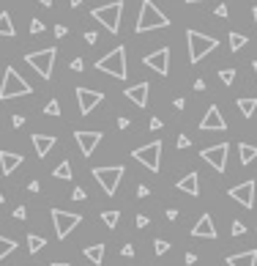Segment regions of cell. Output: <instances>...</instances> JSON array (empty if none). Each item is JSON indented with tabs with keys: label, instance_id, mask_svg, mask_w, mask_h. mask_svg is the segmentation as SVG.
Segmentation results:
<instances>
[{
	"label": "cell",
	"instance_id": "f907efd6",
	"mask_svg": "<svg viewBox=\"0 0 257 266\" xmlns=\"http://www.w3.org/2000/svg\"><path fill=\"white\" fill-rule=\"evenodd\" d=\"M194 91H206V80H194Z\"/></svg>",
	"mask_w": 257,
	"mask_h": 266
},
{
	"label": "cell",
	"instance_id": "db71d44e",
	"mask_svg": "<svg viewBox=\"0 0 257 266\" xmlns=\"http://www.w3.org/2000/svg\"><path fill=\"white\" fill-rule=\"evenodd\" d=\"M186 107V99H180V96H178V99H175V110H184Z\"/></svg>",
	"mask_w": 257,
	"mask_h": 266
},
{
	"label": "cell",
	"instance_id": "4fadbf2b",
	"mask_svg": "<svg viewBox=\"0 0 257 266\" xmlns=\"http://www.w3.org/2000/svg\"><path fill=\"white\" fill-rule=\"evenodd\" d=\"M74 140H77V146H80V151H82V157H90V154L96 151V146L102 143V132L77 129V132H74Z\"/></svg>",
	"mask_w": 257,
	"mask_h": 266
},
{
	"label": "cell",
	"instance_id": "e0dca14e",
	"mask_svg": "<svg viewBox=\"0 0 257 266\" xmlns=\"http://www.w3.org/2000/svg\"><path fill=\"white\" fill-rule=\"evenodd\" d=\"M192 236H194V239H216V225H214L211 214H202V217L197 219L194 228H192Z\"/></svg>",
	"mask_w": 257,
	"mask_h": 266
},
{
	"label": "cell",
	"instance_id": "f5cc1de1",
	"mask_svg": "<svg viewBox=\"0 0 257 266\" xmlns=\"http://www.w3.org/2000/svg\"><path fill=\"white\" fill-rule=\"evenodd\" d=\"M28 189H30V192H38V189H42V184H38V181H30V184H28Z\"/></svg>",
	"mask_w": 257,
	"mask_h": 266
},
{
	"label": "cell",
	"instance_id": "ba28073f",
	"mask_svg": "<svg viewBox=\"0 0 257 266\" xmlns=\"http://www.w3.org/2000/svg\"><path fill=\"white\" fill-rule=\"evenodd\" d=\"M52 225H55V233L58 239H68V233H72L74 228H77L80 222H82V214L77 211H63V209H52Z\"/></svg>",
	"mask_w": 257,
	"mask_h": 266
},
{
	"label": "cell",
	"instance_id": "60d3db41",
	"mask_svg": "<svg viewBox=\"0 0 257 266\" xmlns=\"http://www.w3.org/2000/svg\"><path fill=\"white\" fill-rule=\"evenodd\" d=\"M85 42H88V44H96V42H98V33H96V31H88V33H85Z\"/></svg>",
	"mask_w": 257,
	"mask_h": 266
},
{
	"label": "cell",
	"instance_id": "3957f363",
	"mask_svg": "<svg viewBox=\"0 0 257 266\" xmlns=\"http://www.w3.org/2000/svg\"><path fill=\"white\" fill-rule=\"evenodd\" d=\"M186 42H189V61L192 63H200L208 53H214V50L219 47V42H216L214 36L200 33V31H194V28L186 31Z\"/></svg>",
	"mask_w": 257,
	"mask_h": 266
},
{
	"label": "cell",
	"instance_id": "5bb4252c",
	"mask_svg": "<svg viewBox=\"0 0 257 266\" xmlns=\"http://www.w3.org/2000/svg\"><path fill=\"white\" fill-rule=\"evenodd\" d=\"M200 129L202 132H224L227 129V121H224V115H222V110L216 105H211V107H208V113L202 115Z\"/></svg>",
	"mask_w": 257,
	"mask_h": 266
},
{
	"label": "cell",
	"instance_id": "cb8c5ba5",
	"mask_svg": "<svg viewBox=\"0 0 257 266\" xmlns=\"http://www.w3.org/2000/svg\"><path fill=\"white\" fill-rule=\"evenodd\" d=\"M236 107H238V113H241L244 118H252L254 110H257V99H252V96H246V99H238Z\"/></svg>",
	"mask_w": 257,
	"mask_h": 266
},
{
	"label": "cell",
	"instance_id": "52a82bcc",
	"mask_svg": "<svg viewBox=\"0 0 257 266\" xmlns=\"http://www.w3.org/2000/svg\"><path fill=\"white\" fill-rule=\"evenodd\" d=\"M55 58H58V50L46 47V50H38V53H28L25 63L33 69V72L42 74V80H50L52 77V66H55Z\"/></svg>",
	"mask_w": 257,
	"mask_h": 266
},
{
	"label": "cell",
	"instance_id": "d6986e66",
	"mask_svg": "<svg viewBox=\"0 0 257 266\" xmlns=\"http://www.w3.org/2000/svg\"><path fill=\"white\" fill-rule=\"evenodd\" d=\"M30 140H33V148H36V157H38V159H44L46 154H50L52 148H55L58 137H55V135H33Z\"/></svg>",
	"mask_w": 257,
	"mask_h": 266
},
{
	"label": "cell",
	"instance_id": "7402d4cb",
	"mask_svg": "<svg viewBox=\"0 0 257 266\" xmlns=\"http://www.w3.org/2000/svg\"><path fill=\"white\" fill-rule=\"evenodd\" d=\"M104 250L107 247L98 241V244H90V247H85V261H90L93 266H102L104 263Z\"/></svg>",
	"mask_w": 257,
	"mask_h": 266
},
{
	"label": "cell",
	"instance_id": "bcb514c9",
	"mask_svg": "<svg viewBox=\"0 0 257 266\" xmlns=\"http://www.w3.org/2000/svg\"><path fill=\"white\" fill-rule=\"evenodd\" d=\"M148 187H145V184H140V187H137V198H148Z\"/></svg>",
	"mask_w": 257,
	"mask_h": 266
},
{
	"label": "cell",
	"instance_id": "8992f818",
	"mask_svg": "<svg viewBox=\"0 0 257 266\" xmlns=\"http://www.w3.org/2000/svg\"><path fill=\"white\" fill-rule=\"evenodd\" d=\"M124 165H98L93 167V178L98 181V187L107 192V198H112L115 192H118V184L120 178H124Z\"/></svg>",
	"mask_w": 257,
	"mask_h": 266
},
{
	"label": "cell",
	"instance_id": "f35d334b",
	"mask_svg": "<svg viewBox=\"0 0 257 266\" xmlns=\"http://www.w3.org/2000/svg\"><path fill=\"white\" fill-rule=\"evenodd\" d=\"M82 69H85V61H82V58H74V61H72V72H82Z\"/></svg>",
	"mask_w": 257,
	"mask_h": 266
},
{
	"label": "cell",
	"instance_id": "7a4b0ae2",
	"mask_svg": "<svg viewBox=\"0 0 257 266\" xmlns=\"http://www.w3.org/2000/svg\"><path fill=\"white\" fill-rule=\"evenodd\" d=\"M33 94V85L16 72L14 66H6L3 72V85H0V102H8L14 96H30Z\"/></svg>",
	"mask_w": 257,
	"mask_h": 266
},
{
	"label": "cell",
	"instance_id": "ab89813d",
	"mask_svg": "<svg viewBox=\"0 0 257 266\" xmlns=\"http://www.w3.org/2000/svg\"><path fill=\"white\" fill-rule=\"evenodd\" d=\"M55 36H58V39H66V36H68V28H66V25H55Z\"/></svg>",
	"mask_w": 257,
	"mask_h": 266
},
{
	"label": "cell",
	"instance_id": "9c48e42d",
	"mask_svg": "<svg viewBox=\"0 0 257 266\" xmlns=\"http://www.w3.org/2000/svg\"><path fill=\"white\" fill-rule=\"evenodd\" d=\"M132 157L140 162V165H145L150 173H156L162 167V140H154L148 143V146H140L137 151H132Z\"/></svg>",
	"mask_w": 257,
	"mask_h": 266
},
{
	"label": "cell",
	"instance_id": "836d02e7",
	"mask_svg": "<svg viewBox=\"0 0 257 266\" xmlns=\"http://www.w3.org/2000/svg\"><path fill=\"white\" fill-rule=\"evenodd\" d=\"M30 33H33V36L44 33V22H42V20H30Z\"/></svg>",
	"mask_w": 257,
	"mask_h": 266
},
{
	"label": "cell",
	"instance_id": "d590c367",
	"mask_svg": "<svg viewBox=\"0 0 257 266\" xmlns=\"http://www.w3.org/2000/svg\"><path fill=\"white\" fill-rule=\"evenodd\" d=\"M11 217H16V219H20V222H22V219H28V209H25V206H16Z\"/></svg>",
	"mask_w": 257,
	"mask_h": 266
},
{
	"label": "cell",
	"instance_id": "6f0895ef",
	"mask_svg": "<svg viewBox=\"0 0 257 266\" xmlns=\"http://www.w3.org/2000/svg\"><path fill=\"white\" fill-rule=\"evenodd\" d=\"M38 3H42V6H46V9H50V6H52V0H38Z\"/></svg>",
	"mask_w": 257,
	"mask_h": 266
},
{
	"label": "cell",
	"instance_id": "b9f144b4",
	"mask_svg": "<svg viewBox=\"0 0 257 266\" xmlns=\"http://www.w3.org/2000/svg\"><path fill=\"white\" fill-rule=\"evenodd\" d=\"M137 228H148V214H137Z\"/></svg>",
	"mask_w": 257,
	"mask_h": 266
},
{
	"label": "cell",
	"instance_id": "30bf717a",
	"mask_svg": "<svg viewBox=\"0 0 257 266\" xmlns=\"http://www.w3.org/2000/svg\"><path fill=\"white\" fill-rule=\"evenodd\" d=\"M227 154H230V143H219V146H208L200 151V157L214 167L216 173H224L227 170Z\"/></svg>",
	"mask_w": 257,
	"mask_h": 266
},
{
	"label": "cell",
	"instance_id": "74e56055",
	"mask_svg": "<svg viewBox=\"0 0 257 266\" xmlns=\"http://www.w3.org/2000/svg\"><path fill=\"white\" fill-rule=\"evenodd\" d=\"M120 255H124V258H134V244H124V247H120Z\"/></svg>",
	"mask_w": 257,
	"mask_h": 266
},
{
	"label": "cell",
	"instance_id": "ac0fdd59",
	"mask_svg": "<svg viewBox=\"0 0 257 266\" xmlns=\"http://www.w3.org/2000/svg\"><path fill=\"white\" fill-rule=\"evenodd\" d=\"M25 162L22 154H14V151H0V173L3 176H11V173L16 170V167Z\"/></svg>",
	"mask_w": 257,
	"mask_h": 266
},
{
	"label": "cell",
	"instance_id": "2e32d148",
	"mask_svg": "<svg viewBox=\"0 0 257 266\" xmlns=\"http://www.w3.org/2000/svg\"><path fill=\"white\" fill-rule=\"evenodd\" d=\"M126 99L134 102L137 107H148V94H150V85L148 83H137V85H128V88L124 91Z\"/></svg>",
	"mask_w": 257,
	"mask_h": 266
},
{
	"label": "cell",
	"instance_id": "91938a15",
	"mask_svg": "<svg viewBox=\"0 0 257 266\" xmlns=\"http://www.w3.org/2000/svg\"><path fill=\"white\" fill-rule=\"evenodd\" d=\"M186 3H202V0H186Z\"/></svg>",
	"mask_w": 257,
	"mask_h": 266
},
{
	"label": "cell",
	"instance_id": "680465c9",
	"mask_svg": "<svg viewBox=\"0 0 257 266\" xmlns=\"http://www.w3.org/2000/svg\"><path fill=\"white\" fill-rule=\"evenodd\" d=\"M252 17H254V25H257V6H254V9H252Z\"/></svg>",
	"mask_w": 257,
	"mask_h": 266
},
{
	"label": "cell",
	"instance_id": "d4e9b609",
	"mask_svg": "<svg viewBox=\"0 0 257 266\" xmlns=\"http://www.w3.org/2000/svg\"><path fill=\"white\" fill-rule=\"evenodd\" d=\"M44 247H46V239H44V236H38V233H28V252H30V255L42 252Z\"/></svg>",
	"mask_w": 257,
	"mask_h": 266
},
{
	"label": "cell",
	"instance_id": "8fae6325",
	"mask_svg": "<svg viewBox=\"0 0 257 266\" xmlns=\"http://www.w3.org/2000/svg\"><path fill=\"white\" fill-rule=\"evenodd\" d=\"M142 63L148 69H154L156 74L167 77V74H170V47H159V50H154V53H148L142 58Z\"/></svg>",
	"mask_w": 257,
	"mask_h": 266
},
{
	"label": "cell",
	"instance_id": "603a6c76",
	"mask_svg": "<svg viewBox=\"0 0 257 266\" xmlns=\"http://www.w3.org/2000/svg\"><path fill=\"white\" fill-rule=\"evenodd\" d=\"M254 159H257V146L238 143V162H241V165H252Z\"/></svg>",
	"mask_w": 257,
	"mask_h": 266
},
{
	"label": "cell",
	"instance_id": "7dc6e473",
	"mask_svg": "<svg viewBox=\"0 0 257 266\" xmlns=\"http://www.w3.org/2000/svg\"><path fill=\"white\" fill-rule=\"evenodd\" d=\"M167 219H170V222H175V219H178V209H167V214H164Z\"/></svg>",
	"mask_w": 257,
	"mask_h": 266
},
{
	"label": "cell",
	"instance_id": "7bdbcfd3",
	"mask_svg": "<svg viewBox=\"0 0 257 266\" xmlns=\"http://www.w3.org/2000/svg\"><path fill=\"white\" fill-rule=\"evenodd\" d=\"M227 14H230V11H227V6H224V3H219V6H216V17H222V20H224Z\"/></svg>",
	"mask_w": 257,
	"mask_h": 266
},
{
	"label": "cell",
	"instance_id": "d6a6232c",
	"mask_svg": "<svg viewBox=\"0 0 257 266\" xmlns=\"http://www.w3.org/2000/svg\"><path fill=\"white\" fill-rule=\"evenodd\" d=\"M44 113H46V115H60V105H58V99H50V102H46Z\"/></svg>",
	"mask_w": 257,
	"mask_h": 266
},
{
	"label": "cell",
	"instance_id": "681fc988",
	"mask_svg": "<svg viewBox=\"0 0 257 266\" xmlns=\"http://www.w3.org/2000/svg\"><path fill=\"white\" fill-rule=\"evenodd\" d=\"M118 126H120V129H128V118H126V115H120V118H118Z\"/></svg>",
	"mask_w": 257,
	"mask_h": 266
},
{
	"label": "cell",
	"instance_id": "5b68a950",
	"mask_svg": "<svg viewBox=\"0 0 257 266\" xmlns=\"http://www.w3.org/2000/svg\"><path fill=\"white\" fill-rule=\"evenodd\" d=\"M124 6H126L124 0H112V3H107V6H96V9L90 11V17L96 22H102L110 33H118L120 31V14H124Z\"/></svg>",
	"mask_w": 257,
	"mask_h": 266
},
{
	"label": "cell",
	"instance_id": "9a60e30c",
	"mask_svg": "<svg viewBox=\"0 0 257 266\" xmlns=\"http://www.w3.org/2000/svg\"><path fill=\"white\" fill-rule=\"evenodd\" d=\"M230 198L236 200V203H241L244 209H252V206H254V181L249 178V181L232 187V189H230Z\"/></svg>",
	"mask_w": 257,
	"mask_h": 266
},
{
	"label": "cell",
	"instance_id": "f6af8a7d",
	"mask_svg": "<svg viewBox=\"0 0 257 266\" xmlns=\"http://www.w3.org/2000/svg\"><path fill=\"white\" fill-rule=\"evenodd\" d=\"M11 124H14L16 129H20V126H25V115H14V118H11Z\"/></svg>",
	"mask_w": 257,
	"mask_h": 266
},
{
	"label": "cell",
	"instance_id": "83f0119b",
	"mask_svg": "<svg viewBox=\"0 0 257 266\" xmlns=\"http://www.w3.org/2000/svg\"><path fill=\"white\" fill-rule=\"evenodd\" d=\"M14 250H16V241H14V239H6V236H0V261H6V255H11Z\"/></svg>",
	"mask_w": 257,
	"mask_h": 266
},
{
	"label": "cell",
	"instance_id": "c3c4849f",
	"mask_svg": "<svg viewBox=\"0 0 257 266\" xmlns=\"http://www.w3.org/2000/svg\"><path fill=\"white\" fill-rule=\"evenodd\" d=\"M178 148H189V137H186V135L178 137Z\"/></svg>",
	"mask_w": 257,
	"mask_h": 266
},
{
	"label": "cell",
	"instance_id": "9f6ffc18",
	"mask_svg": "<svg viewBox=\"0 0 257 266\" xmlns=\"http://www.w3.org/2000/svg\"><path fill=\"white\" fill-rule=\"evenodd\" d=\"M52 266H68L66 261H52Z\"/></svg>",
	"mask_w": 257,
	"mask_h": 266
},
{
	"label": "cell",
	"instance_id": "8d00e7d4",
	"mask_svg": "<svg viewBox=\"0 0 257 266\" xmlns=\"http://www.w3.org/2000/svg\"><path fill=\"white\" fill-rule=\"evenodd\" d=\"M72 198H74V200H85V198H88V192H85V189H82V187H74Z\"/></svg>",
	"mask_w": 257,
	"mask_h": 266
},
{
	"label": "cell",
	"instance_id": "4dcf8cb0",
	"mask_svg": "<svg viewBox=\"0 0 257 266\" xmlns=\"http://www.w3.org/2000/svg\"><path fill=\"white\" fill-rule=\"evenodd\" d=\"M219 80L224 85H232V80H236V69H222L219 72Z\"/></svg>",
	"mask_w": 257,
	"mask_h": 266
},
{
	"label": "cell",
	"instance_id": "1f68e13d",
	"mask_svg": "<svg viewBox=\"0 0 257 266\" xmlns=\"http://www.w3.org/2000/svg\"><path fill=\"white\" fill-rule=\"evenodd\" d=\"M167 250H170V241H164V239H156L154 241V252H156V255H164Z\"/></svg>",
	"mask_w": 257,
	"mask_h": 266
},
{
	"label": "cell",
	"instance_id": "484cf974",
	"mask_svg": "<svg viewBox=\"0 0 257 266\" xmlns=\"http://www.w3.org/2000/svg\"><path fill=\"white\" fill-rule=\"evenodd\" d=\"M0 36H16V31H14V22H11V14L8 11H0Z\"/></svg>",
	"mask_w": 257,
	"mask_h": 266
},
{
	"label": "cell",
	"instance_id": "94428289",
	"mask_svg": "<svg viewBox=\"0 0 257 266\" xmlns=\"http://www.w3.org/2000/svg\"><path fill=\"white\" fill-rule=\"evenodd\" d=\"M252 69H254V74H257V61H254V63H252Z\"/></svg>",
	"mask_w": 257,
	"mask_h": 266
},
{
	"label": "cell",
	"instance_id": "6da1fadb",
	"mask_svg": "<svg viewBox=\"0 0 257 266\" xmlns=\"http://www.w3.org/2000/svg\"><path fill=\"white\" fill-rule=\"evenodd\" d=\"M167 25H170V20H167L164 11H162L154 0H142L134 31H137V33H148V31H162V28H167Z\"/></svg>",
	"mask_w": 257,
	"mask_h": 266
},
{
	"label": "cell",
	"instance_id": "f546056e",
	"mask_svg": "<svg viewBox=\"0 0 257 266\" xmlns=\"http://www.w3.org/2000/svg\"><path fill=\"white\" fill-rule=\"evenodd\" d=\"M118 217H120V211H115V209H110V211L102 214V219H104L107 228H115V225H118Z\"/></svg>",
	"mask_w": 257,
	"mask_h": 266
},
{
	"label": "cell",
	"instance_id": "ee69618b",
	"mask_svg": "<svg viewBox=\"0 0 257 266\" xmlns=\"http://www.w3.org/2000/svg\"><path fill=\"white\" fill-rule=\"evenodd\" d=\"M184 263H186V266H194V263H197V255H194V252H186Z\"/></svg>",
	"mask_w": 257,
	"mask_h": 266
},
{
	"label": "cell",
	"instance_id": "e575fe53",
	"mask_svg": "<svg viewBox=\"0 0 257 266\" xmlns=\"http://www.w3.org/2000/svg\"><path fill=\"white\" fill-rule=\"evenodd\" d=\"M244 233H246V225L236 219V222H232V236H244Z\"/></svg>",
	"mask_w": 257,
	"mask_h": 266
},
{
	"label": "cell",
	"instance_id": "7c38bea8",
	"mask_svg": "<svg viewBox=\"0 0 257 266\" xmlns=\"http://www.w3.org/2000/svg\"><path fill=\"white\" fill-rule=\"evenodd\" d=\"M102 99H104L102 91L85 88V85H80V88H77V102H80V113H82V115H90L93 110L102 105Z\"/></svg>",
	"mask_w": 257,
	"mask_h": 266
},
{
	"label": "cell",
	"instance_id": "4316f807",
	"mask_svg": "<svg viewBox=\"0 0 257 266\" xmlns=\"http://www.w3.org/2000/svg\"><path fill=\"white\" fill-rule=\"evenodd\" d=\"M52 176H55V178H63V181H68V178H72V162L63 159L60 165H58L55 170H52Z\"/></svg>",
	"mask_w": 257,
	"mask_h": 266
},
{
	"label": "cell",
	"instance_id": "277c9868",
	"mask_svg": "<svg viewBox=\"0 0 257 266\" xmlns=\"http://www.w3.org/2000/svg\"><path fill=\"white\" fill-rule=\"evenodd\" d=\"M96 69L104 72V74H110V77H115V80H126V74H128V69H126V47L120 44V47H115L112 53L98 58Z\"/></svg>",
	"mask_w": 257,
	"mask_h": 266
},
{
	"label": "cell",
	"instance_id": "816d5d0a",
	"mask_svg": "<svg viewBox=\"0 0 257 266\" xmlns=\"http://www.w3.org/2000/svg\"><path fill=\"white\" fill-rule=\"evenodd\" d=\"M150 129H162V118H150Z\"/></svg>",
	"mask_w": 257,
	"mask_h": 266
},
{
	"label": "cell",
	"instance_id": "6125c7cd",
	"mask_svg": "<svg viewBox=\"0 0 257 266\" xmlns=\"http://www.w3.org/2000/svg\"><path fill=\"white\" fill-rule=\"evenodd\" d=\"M3 200H6V195H3V192H0V203H3Z\"/></svg>",
	"mask_w": 257,
	"mask_h": 266
},
{
	"label": "cell",
	"instance_id": "44dd1931",
	"mask_svg": "<svg viewBox=\"0 0 257 266\" xmlns=\"http://www.w3.org/2000/svg\"><path fill=\"white\" fill-rule=\"evenodd\" d=\"M254 263H257V250H246L227 258V266H254Z\"/></svg>",
	"mask_w": 257,
	"mask_h": 266
},
{
	"label": "cell",
	"instance_id": "11a10c76",
	"mask_svg": "<svg viewBox=\"0 0 257 266\" xmlns=\"http://www.w3.org/2000/svg\"><path fill=\"white\" fill-rule=\"evenodd\" d=\"M85 0H68V6H72V9H77V6H82Z\"/></svg>",
	"mask_w": 257,
	"mask_h": 266
},
{
	"label": "cell",
	"instance_id": "f1b7e54d",
	"mask_svg": "<svg viewBox=\"0 0 257 266\" xmlns=\"http://www.w3.org/2000/svg\"><path fill=\"white\" fill-rule=\"evenodd\" d=\"M246 42H249V39L244 36V33H236V31L230 33V50H232V53H238V50H244V47H246Z\"/></svg>",
	"mask_w": 257,
	"mask_h": 266
},
{
	"label": "cell",
	"instance_id": "ffe728a7",
	"mask_svg": "<svg viewBox=\"0 0 257 266\" xmlns=\"http://www.w3.org/2000/svg\"><path fill=\"white\" fill-rule=\"evenodd\" d=\"M175 189H180V192H186V195H200V176L197 173H186L184 178H178L175 181Z\"/></svg>",
	"mask_w": 257,
	"mask_h": 266
}]
</instances>
